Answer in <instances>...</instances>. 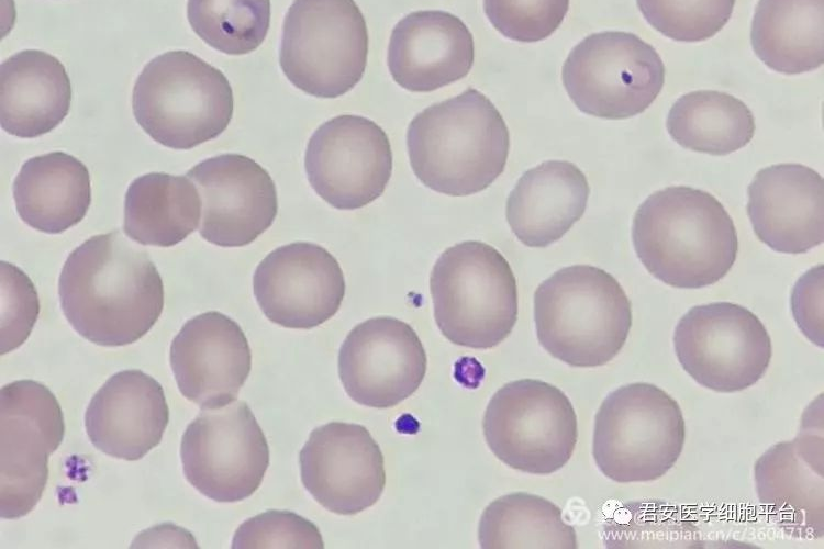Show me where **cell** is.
I'll use <instances>...</instances> for the list:
<instances>
[{"label":"cell","instance_id":"25","mask_svg":"<svg viewBox=\"0 0 824 549\" xmlns=\"http://www.w3.org/2000/svg\"><path fill=\"white\" fill-rule=\"evenodd\" d=\"M1 126L33 138L51 132L68 114L70 80L63 64L38 49L21 51L1 64Z\"/></svg>","mask_w":824,"mask_h":549},{"label":"cell","instance_id":"6","mask_svg":"<svg viewBox=\"0 0 824 549\" xmlns=\"http://www.w3.org/2000/svg\"><path fill=\"white\" fill-rule=\"evenodd\" d=\"M430 289L435 322L455 345L492 348L516 323L515 277L508 260L488 244L467 240L447 248L432 269Z\"/></svg>","mask_w":824,"mask_h":549},{"label":"cell","instance_id":"32","mask_svg":"<svg viewBox=\"0 0 824 549\" xmlns=\"http://www.w3.org/2000/svg\"><path fill=\"white\" fill-rule=\"evenodd\" d=\"M608 548H697L700 533L678 508L664 502L624 505L605 528Z\"/></svg>","mask_w":824,"mask_h":549},{"label":"cell","instance_id":"12","mask_svg":"<svg viewBox=\"0 0 824 549\" xmlns=\"http://www.w3.org/2000/svg\"><path fill=\"white\" fill-rule=\"evenodd\" d=\"M180 457L188 482L220 503L249 497L269 466L266 437L244 401L202 410L182 435Z\"/></svg>","mask_w":824,"mask_h":549},{"label":"cell","instance_id":"28","mask_svg":"<svg viewBox=\"0 0 824 549\" xmlns=\"http://www.w3.org/2000/svg\"><path fill=\"white\" fill-rule=\"evenodd\" d=\"M201 201L188 177L151 172L129 186L124 200V233L142 245L170 247L197 227Z\"/></svg>","mask_w":824,"mask_h":549},{"label":"cell","instance_id":"29","mask_svg":"<svg viewBox=\"0 0 824 549\" xmlns=\"http://www.w3.org/2000/svg\"><path fill=\"white\" fill-rule=\"evenodd\" d=\"M666 125L680 146L715 156L746 146L756 128L754 115L742 100L715 90L681 96L669 110Z\"/></svg>","mask_w":824,"mask_h":549},{"label":"cell","instance_id":"33","mask_svg":"<svg viewBox=\"0 0 824 549\" xmlns=\"http://www.w3.org/2000/svg\"><path fill=\"white\" fill-rule=\"evenodd\" d=\"M645 20L678 42H701L728 22L735 0H636Z\"/></svg>","mask_w":824,"mask_h":549},{"label":"cell","instance_id":"19","mask_svg":"<svg viewBox=\"0 0 824 549\" xmlns=\"http://www.w3.org/2000/svg\"><path fill=\"white\" fill-rule=\"evenodd\" d=\"M199 190L202 217L199 233L221 247H241L271 226L278 211L270 175L241 154L208 158L186 175Z\"/></svg>","mask_w":824,"mask_h":549},{"label":"cell","instance_id":"23","mask_svg":"<svg viewBox=\"0 0 824 549\" xmlns=\"http://www.w3.org/2000/svg\"><path fill=\"white\" fill-rule=\"evenodd\" d=\"M475 59L474 38L456 15L416 11L393 27L388 68L393 80L413 92H428L468 75Z\"/></svg>","mask_w":824,"mask_h":549},{"label":"cell","instance_id":"26","mask_svg":"<svg viewBox=\"0 0 824 549\" xmlns=\"http://www.w3.org/2000/svg\"><path fill=\"white\" fill-rule=\"evenodd\" d=\"M12 190L20 217L47 234L62 233L79 223L91 202L87 167L63 152L26 160Z\"/></svg>","mask_w":824,"mask_h":549},{"label":"cell","instance_id":"13","mask_svg":"<svg viewBox=\"0 0 824 549\" xmlns=\"http://www.w3.org/2000/svg\"><path fill=\"white\" fill-rule=\"evenodd\" d=\"M0 418V516L18 519L43 495L49 456L64 438V416L47 386L18 380L1 388Z\"/></svg>","mask_w":824,"mask_h":549},{"label":"cell","instance_id":"31","mask_svg":"<svg viewBox=\"0 0 824 549\" xmlns=\"http://www.w3.org/2000/svg\"><path fill=\"white\" fill-rule=\"evenodd\" d=\"M187 18L208 45L229 55L255 51L270 24V0H188Z\"/></svg>","mask_w":824,"mask_h":549},{"label":"cell","instance_id":"24","mask_svg":"<svg viewBox=\"0 0 824 549\" xmlns=\"http://www.w3.org/2000/svg\"><path fill=\"white\" fill-rule=\"evenodd\" d=\"M589 184L583 172L566 160H547L519 179L506 201V220L528 247L560 239L583 215Z\"/></svg>","mask_w":824,"mask_h":549},{"label":"cell","instance_id":"11","mask_svg":"<svg viewBox=\"0 0 824 549\" xmlns=\"http://www.w3.org/2000/svg\"><path fill=\"white\" fill-rule=\"evenodd\" d=\"M673 348L695 382L723 393L754 385L772 356L771 339L761 321L732 302L691 307L676 325Z\"/></svg>","mask_w":824,"mask_h":549},{"label":"cell","instance_id":"8","mask_svg":"<svg viewBox=\"0 0 824 549\" xmlns=\"http://www.w3.org/2000/svg\"><path fill=\"white\" fill-rule=\"evenodd\" d=\"M368 56L365 18L354 0H294L279 51L289 81L318 98H336L361 79Z\"/></svg>","mask_w":824,"mask_h":549},{"label":"cell","instance_id":"18","mask_svg":"<svg viewBox=\"0 0 824 549\" xmlns=\"http://www.w3.org/2000/svg\"><path fill=\"white\" fill-rule=\"evenodd\" d=\"M304 488L324 508L355 515L372 506L386 484L383 456L366 427L331 422L312 430L299 455Z\"/></svg>","mask_w":824,"mask_h":549},{"label":"cell","instance_id":"27","mask_svg":"<svg viewBox=\"0 0 824 549\" xmlns=\"http://www.w3.org/2000/svg\"><path fill=\"white\" fill-rule=\"evenodd\" d=\"M823 26L824 0H759L751 22V46L775 71H811L824 61Z\"/></svg>","mask_w":824,"mask_h":549},{"label":"cell","instance_id":"3","mask_svg":"<svg viewBox=\"0 0 824 549\" xmlns=\"http://www.w3.org/2000/svg\"><path fill=\"white\" fill-rule=\"evenodd\" d=\"M414 175L453 197L477 193L504 170L510 135L493 103L469 88L416 114L407 133Z\"/></svg>","mask_w":824,"mask_h":549},{"label":"cell","instance_id":"9","mask_svg":"<svg viewBox=\"0 0 824 549\" xmlns=\"http://www.w3.org/2000/svg\"><path fill=\"white\" fill-rule=\"evenodd\" d=\"M482 429L487 445L502 462L542 475L568 462L578 437L577 416L567 395L534 379L499 389L488 403Z\"/></svg>","mask_w":824,"mask_h":549},{"label":"cell","instance_id":"5","mask_svg":"<svg viewBox=\"0 0 824 549\" xmlns=\"http://www.w3.org/2000/svg\"><path fill=\"white\" fill-rule=\"evenodd\" d=\"M132 108L154 141L190 149L225 131L234 100L221 70L190 52L170 51L144 66L133 88Z\"/></svg>","mask_w":824,"mask_h":549},{"label":"cell","instance_id":"16","mask_svg":"<svg viewBox=\"0 0 824 549\" xmlns=\"http://www.w3.org/2000/svg\"><path fill=\"white\" fill-rule=\"evenodd\" d=\"M426 363L415 330L398 318L379 316L356 325L346 336L338 354V374L356 403L387 408L419 389Z\"/></svg>","mask_w":824,"mask_h":549},{"label":"cell","instance_id":"30","mask_svg":"<svg viewBox=\"0 0 824 549\" xmlns=\"http://www.w3.org/2000/svg\"><path fill=\"white\" fill-rule=\"evenodd\" d=\"M483 549H576L577 536L561 509L538 495L516 492L491 502L478 528Z\"/></svg>","mask_w":824,"mask_h":549},{"label":"cell","instance_id":"14","mask_svg":"<svg viewBox=\"0 0 824 549\" xmlns=\"http://www.w3.org/2000/svg\"><path fill=\"white\" fill-rule=\"evenodd\" d=\"M304 168L314 191L338 210H356L379 198L391 177L392 152L385 131L353 114L335 116L310 137Z\"/></svg>","mask_w":824,"mask_h":549},{"label":"cell","instance_id":"10","mask_svg":"<svg viewBox=\"0 0 824 549\" xmlns=\"http://www.w3.org/2000/svg\"><path fill=\"white\" fill-rule=\"evenodd\" d=\"M565 89L583 113L622 120L644 112L665 83L656 49L633 33L605 31L583 38L563 65Z\"/></svg>","mask_w":824,"mask_h":549},{"label":"cell","instance_id":"4","mask_svg":"<svg viewBox=\"0 0 824 549\" xmlns=\"http://www.w3.org/2000/svg\"><path fill=\"white\" fill-rule=\"evenodd\" d=\"M539 344L553 357L579 368L603 366L623 348L632 305L605 270L575 265L559 269L534 293Z\"/></svg>","mask_w":824,"mask_h":549},{"label":"cell","instance_id":"1","mask_svg":"<svg viewBox=\"0 0 824 549\" xmlns=\"http://www.w3.org/2000/svg\"><path fill=\"white\" fill-rule=\"evenodd\" d=\"M58 294L71 327L107 347L138 340L164 306V284L154 262L119 231L92 236L69 254Z\"/></svg>","mask_w":824,"mask_h":549},{"label":"cell","instance_id":"20","mask_svg":"<svg viewBox=\"0 0 824 549\" xmlns=\"http://www.w3.org/2000/svg\"><path fill=\"white\" fill-rule=\"evenodd\" d=\"M169 361L180 393L201 407L236 400L252 368V354L240 325L216 311L188 320L170 345Z\"/></svg>","mask_w":824,"mask_h":549},{"label":"cell","instance_id":"7","mask_svg":"<svg viewBox=\"0 0 824 549\" xmlns=\"http://www.w3.org/2000/svg\"><path fill=\"white\" fill-rule=\"evenodd\" d=\"M684 438L677 401L654 384L636 382L603 400L594 417L592 455L615 482H649L675 466Z\"/></svg>","mask_w":824,"mask_h":549},{"label":"cell","instance_id":"36","mask_svg":"<svg viewBox=\"0 0 824 549\" xmlns=\"http://www.w3.org/2000/svg\"><path fill=\"white\" fill-rule=\"evenodd\" d=\"M1 355L20 347L40 313L32 280L14 265L1 261Z\"/></svg>","mask_w":824,"mask_h":549},{"label":"cell","instance_id":"15","mask_svg":"<svg viewBox=\"0 0 824 549\" xmlns=\"http://www.w3.org/2000/svg\"><path fill=\"white\" fill-rule=\"evenodd\" d=\"M819 404L815 400L805 410L792 440L771 446L754 468L760 504L772 522L794 538L824 535L823 407L817 412Z\"/></svg>","mask_w":824,"mask_h":549},{"label":"cell","instance_id":"34","mask_svg":"<svg viewBox=\"0 0 824 549\" xmlns=\"http://www.w3.org/2000/svg\"><path fill=\"white\" fill-rule=\"evenodd\" d=\"M569 0H483L490 23L505 37L533 43L547 38L564 21Z\"/></svg>","mask_w":824,"mask_h":549},{"label":"cell","instance_id":"2","mask_svg":"<svg viewBox=\"0 0 824 549\" xmlns=\"http://www.w3.org/2000/svg\"><path fill=\"white\" fill-rule=\"evenodd\" d=\"M635 253L656 279L679 289L720 281L734 265V222L711 193L684 186L650 194L632 226Z\"/></svg>","mask_w":824,"mask_h":549},{"label":"cell","instance_id":"17","mask_svg":"<svg viewBox=\"0 0 824 549\" xmlns=\"http://www.w3.org/2000/svg\"><path fill=\"white\" fill-rule=\"evenodd\" d=\"M253 289L269 321L288 328L309 329L338 311L345 279L339 264L325 248L296 242L276 248L258 264Z\"/></svg>","mask_w":824,"mask_h":549},{"label":"cell","instance_id":"37","mask_svg":"<svg viewBox=\"0 0 824 549\" xmlns=\"http://www.w3.org/2000/svg\"><path fill=\"white\" fill-rule=\"evenodd\" d=\"M791 306L803 335L819 347L823 339V265L806 271L795 283Z\"/></svg>","mask_w":824,"mask_h":549},{"label":"cell","instance_id":"35","mask_svg":"<svg viewBox=\"0 0 824 549\" xmlns=\"http://www.w3.org/2000/svg\"><path fill=\"white\" fill-rule=\"evenodd\" d=\"M232 548L323 549L324 542L320 530L310 520L289 511L270 509L241 524Z\"/></svg>","mask_w":824,"mask_h":549},{"label":"cell","instance_id":"21","mask_svg":"<svg viewBox=\"0 0 824 549\" xmlns=\"http://www.w3.org/2000/svg\"><path fill=\"white\" fill-rule=\"evenodd\" d=\"M747 214L764 244L778 253L799 255L824 238V181L800 164L760 169L748 186Z\"/></svg>","mask_w":824,"mask_h":549},{"label":"cell","instance_id":"22","mask_svg":"<svg viewBox=\"0 0 824 549\" xmlns=\"http://www.w3.org/2000/svg\"><path fill=\"white\" fill-rule=\"evenodd\" d=\"M169 421L163 386L137 370L111 376L92 396L85 427L103 453L127 461L143 458L162 440Z\"/></svg>","mask_w":824,"mask_h":549}]
</instances>
